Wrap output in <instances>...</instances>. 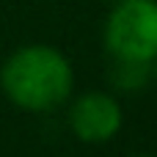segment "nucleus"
Returning <instances> with one entry per match:
<instances>
[{
    "label": "nucleus",
    "mask_w": 157,
    "mask_h": 157,
    "mask_svg": "<svg viewBox=\"0 0 157 157\" xmlns=\"http://www.w3.org/2000/svg\"><path fill=\"white\" fill-rule=\"evenodd\" d=\"M72 88V61L52 44H22L0 66V91L19 110H55L69 102Z\"/></svg>",
    "instance_id": "1"
},
{
    "label": "nucleus",
    "mask_w": 157,
    "mask_h": 157,
    "mask_svg": "<svg viewBox=\"0 0 157 157\" xmlns=\"http://www.w3.org/2000/svg\"><path fill=\"white\" fill-rule=\"evenodd\" d=\"M102 41L110 58L152 63L157 58V0H116Z\"/></svg>",
    "instance_id": "2"
},
{
    "label": "nucleus",
    "mask_w": 157,
    "mask_h": 157,
    "mask_svg": "<svg viewBox=\"0 0 157 157\" xmlns=\"http://www.w3.org/2000/svg\"><path fill=\"white\" fill-rule=\"evenodd\" d=\"M66 124L80 144H110L124 127V110L113 91H86L72 99Z\"/></svg>",
    "instance_id": "3"
},
{
    "label": "nucleus",
    "mask_w": 157,
    "mask_h": 157,
    "mask_svg": "<svg viewBox=\"0 0 157 157\" xmlns=\"http://www.w3.org/2000/svg\"><path fill=\"white\" fill-rule=\"evenodd\" d=\"M108 83H110L113 94L132 97V94L144 91L152 83V63H146V61H127V58H110Z\"/></svg>",
    "instance_id": "4"
},
{
    "label": "nucleus",
    "mask_w": 157,
    "mask_h": 157,
    "mask_svg": "<svg viewBox=\"0 0 157 157\" xmlns=\"http://www.w3.org/2000/svg\"><path fill=\"white\" fill-rule=\"evenodd\" d=\"M152 80H155V83H157V58H155V61H152Z\"/></svg>",
    "instance_id": "5"
},
{
    "label": "nucleus",
    "mask_w": 157,
    "mask_h": 157,
    "mask_svg": "<svg viewBox=\"0 0 157 157\" xmlns=\"http://www.w3.org/2000/svg\"><path fill=\"white\" fill-rule=\"evenodd\" d=\"M127 157H155V155H144V152H138V155H127Z\"/></svg>",
    "instance_id": "6"
},
{
    "label": "nucleus",
    "mask_w": 157,
    "mask_h": 157,
    "mask_svg": "<svg viewBox=\"0 0 157 157\" xmlns=\"http://www.w3.org/2000/svg\"><path fill=\"white\" fill-rule=\"evenodd\" d=\"M113 3H116V0H113Z\"/></svg>",
    "instance_id": "7"
}]
</instances>
